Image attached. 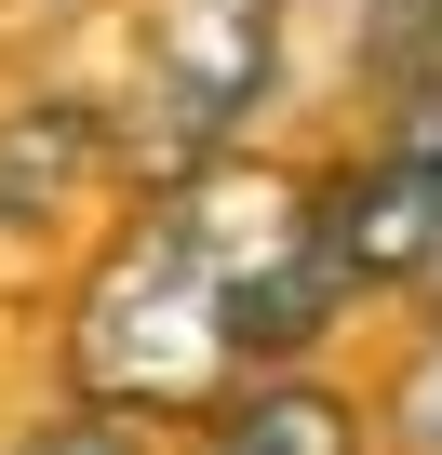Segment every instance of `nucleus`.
<instances>
[{
  "label": "nucleus",
  "mask_w": 442,
  "mask_h": 455,
  "mask_svg": "<svg viewBox=\"0 0 442 455\" xmlns=\"http://www.w3.org/2000/svg\"><path fill=\"white\" fill-rule=\"evenodd\" d=\"M108 174H121V121L81 94H28L0 121V242H54Z\"/></svg>",
  "instance_id": "obj_3"
},
{
  "label": "nucleus",
  "mask_w": 442,
  "mask_h": 455,
  "mask_svg": "<svg viewBox=\"0 0 442 455\" xmlns=\"http://www.w3.org/2000/svg\"><path fill=\"white\" fill-rule=\"evenodd\" d=\"M269 68H282V0H148V54H134L148 121H134V148L161 174L229 161L255 94H269Z\"/></svg>",
  "instance_id": "obj_2"
},
{
  "label": "nucleus",
  "mask_w": 442,
  "mask_h": 455,
  "mask_svg": "<svg viewBox=\"0 0 442 455\" xmlns=\"http://www.w3.org/2000/svg\"><path fill=\"white\" fill-rule=\"evenodd\" d=\"M375 428H389V455H442V322H415V335H402Z\"/></svg>",
  "instance_id": "obj_5"
},
{
  "label": "nucleus",
  "mask_w": 442,
  "mask_h": 455,
  "mask_svg": "<svg viewBox=\"0 0 442 455\" xmlns=\"http://www.w3.org/2000/svg\"><path fill=\"white\" fill-rule=\"evenodd\" d=\"M14 455H148V428H134V415H94V402H68V415H41Z\"/></svg>",
  "instance_id": "obj_6"
},
{
  "label": "nucleus",
  "mask_w": 442,
  "mask_h": 455,
  "mask_svg": "<svg viewBox=\"0 0 442 455\" xmlns=\"http://www.w3.org/2000/svg\"><path fill=\"white\" fill-rule=\"evenodd\" d=\"M415 322H442V242H429V268H415Z\"/></svg>",
  "instance_id": "obj_7"
},
{
  "label": "nucleus",
  "mask_w": 442,
  "mask_h": 455,
  "mask_svg": "<svg viewBox=\"0 0 442 455\" xmlns=\"http://www.w3.org/2000/svg\"><path fill=\"white\" fill-rule=\"evenodd\" d=\"M188 455H375V415L322 375H255L229 415H201Z\"/></svg>",
  "instance_id": "obj_4"
},
{
  "label": "nucleus",
  "mask_w": 442,
  "mask_h": 455,
  "mask_svg": "<svg viewBox=\"0 0 442 455\" xmlns=\"http://www.w3.org/2000/svg\"><path fill=\"white\" fill-rule=\"evenodd\" d=\"M309 228V174L229 148L201 174H161L81 268L68 308V388L134 428H201L255 388V295Z\"/></svg>",
  "instance_id": "obj_1"
}]
</instances>
